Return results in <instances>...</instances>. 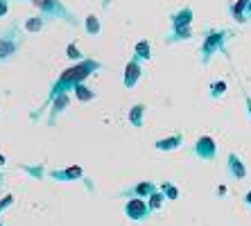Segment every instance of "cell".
Instances as JSON below:
<instances>
[{
	"instance_id": "6da1fadb",
	"label": "cell",
	"mask_w": 251,
	"mask_h": 226,
	"mask_svg": "<svg viewBox=\"0 0 251 226\" xmlns=\"http://www.w3.org/2000/svg\"><path fill=\"white\" fill-rule=\"evenodd\" d=\"M102 68H104V64H102L100 59H93V57H84L82 61H73V64H70L66 70H61V75L52 81V86H50V91H48V98L43 100L41 104H39V109L29 113V120L36 122L48 111L50 102H52L57 95L73 93V88H75L79 81H86L88 77L95 75V73H98V70H102Z\"/></svg>"
},
{
	"instance_id": "7a4b0ae2",
	"label": "cell",
	"mask_w": 251,
	"mask_h": 226,
	"mask_svg": "<svg viewBox=\"0 0 251 226\" xmlns=\"http://www.w3.org/2000/svg\"><path fill=\"white\" fill-rule=\"evenodd\" d=\"M233 34L235 32L228 27H206L199 46V64L208 66L217 54H226V43L233 39Z\"/></svg>"
},
{
	"instance_id": "3957f363",
	"label": "cell",
	"mask_w": 251,
	"mask_h": 226,
	"mask_svg": "<svg viewBox=\"0 0 251 226\" xmlns=\"http://www.w3.org/2000/svg\"><path fill=\"white\" fill-rule=\"evenodd\" d=\"M193 18H195L193 7H181V9L170 14V32L165 34V43L175 46V43H183V41L193 39V27H190Z\"/></svg>"
},
{
	"instance_id": "277c9868",
	"label": "cell",
	"mask_w": 251,
	"mask_h": 226,
	"mask_svg": "<svg viewBox=\"0 0 251 226\" xmlns=\"http://www.w3.org/2000/svg\"><path fill=\"white\" fill-rule=\"evenodd\" d=\"M32 5L36 7V12L46 16L48 21H61L68 27H79V18H77L75 12H70L68 7L61 2V0H29Z\"/></svg>"
},
{
	"instance_id": "5b68a950",
	"label": "cell",
	"mask_w": 251,
	"mask_h": 226,
	"mask_svg": "<svg viewBox=\"0 0 251 226\" xmlns=\"http://www.w3.org/2000/svg\"><path fill=\"white\" fill-rule=\"evenodd\" d=\"M23 43H25L23 32H21V27L16 23L9 25L7 29H2L0 32V64L12 61L18 54V50L23 48Z\"/></svg>"
},
{
	"instance_id": "8992f818",
	"label": "cell",
	"mask_w": 251,
	"mask_h": 226,
	"mask_svg": "<svg viewBox=\"0 0 251 226\" xmlns=\"http://www.w3.org/2000/svg\"><path fill=\"white\" fill-rule=\"evenodd\" d=\"M46 176L57 183H84L86 190H93V183L88 181L86 172L79 165H68V168H57V170H46Z\"/></svg>"
},
{
	"instance_id": "52a82bcc",
	"label": "cell",
	"mask_w": 251,
	"mask_h": 226,
	"mask_svg": "<svg viewBox=\"0 0 251 226\" xmlns=\"http://www.w3.org/2000/svg\"><path fill=\"white\" fill-rule=\"evenodd\" d=\"M190 154L201 163H213L217 158L215 138H213V136H199V138L195 140V145L190 147Z\"/></svg>"
},
{
	"instance_id": "ba28073f",
	"label": "cell",
	"mask_w": 251,
	"mask_h": 226,
	"mask_svg": "<svg viewBox=\"0 0 251 226\" xmlns=\"http://www.w3.org/2000/svg\"><path fill=\"white\" fill-rule=\"evenodd\" d=\"M123 215L127 217L129 222H134V224H143L145 220H150V215L152 210L147 208V201L140 197H129L123 206Z\"/></svg>"
},
{
	"instance_id": "9c48e42d",
	"label": "cell",
	"mask_w": 251,
	"mask_h": 226,
	"mask_svg": "<svg viewBox=\"0 0 251 226\" xmlns=\"http://www.w3.org/2000/svg\"><path fill=\"white\" fill-rule=\"evenodd\" d=\"M140 77H143V61L131 54L129 61L125 64V70H123V86L127 88V91H131V88L138 86Z\"/></svg>"
},
{
	"instance_id": "30bf717a",
	"label": "cell",
	"mask_w": 251,
	"mask_h": 226,
	"mask_svg": "<svg viewBox=\"0 0 251 226\" xmlns=\"http://www.w3.org/2000/svg\"><path fill=\"white\" fill-rule=\"evenodd\" d=\"M226 176L233 181L247 179V163L235 151H228V156H226Z\"/></svg>"
},
{
	"instance_id": "8fae6325",
	"label": "cell",
	"mask_w": 251,
	"mask_h": 226,
	"mask_svg": "<svg viewBox=\"0 0 251 226\" xmlns=\"http://www.w3.org/2000/svg\"><path fill=\"white\" fill-rule=\"evenodd\" d=\"M156 183L154 181H138V183H134V186L125 188V190H120V195L123 197H140V199H147L150 195H152L154 190H156Z\"/></svg>"
},
{
	"instance_id": "7c38bea8",
	"label": "cell",
	"mask_w": 251,
	"mask_h": 226,
	"mask_svg": "<svg viewBox=\"0 0 251 226\" xmlns=\"http://www.w3.org/2000/svg\"><path fill=\"white\" fill-rule=\"evenodd\" d=\"M183 143H186V138H183L181 131H175L172 136H165V138H158L156 143H154V150L156 151H176L181 150Z\"/></svg>"
},
{
	"instance_id": "4fadbf2b",
	"label": "cell",
	"mask_w": 251,
	"mask_h": 226,
	"mask_svg": "<svg viewBox=\"0 0 251 226\" xmlns=\"http://www.w3.org/2000/svg\"><path fill=\"white\" fill-rule=\"evenodd\" d=\"M68 106H70V93H61V95H57V98H54L52 102H50V106H48V109H50V116H48V125L52 127L54 120H57V118L61 116V113H64V111L68 109Z\"/></svg>"
},
{
	"instance_id": "5bb4252c",
	"label": "cell",
	"mask_w": 251,
	"mask_h": 226,
	"mask_svg": "<svg viewBox=\"0 0 251 226\" xmlns=\"http://www.w3.org/2000/svg\"><path fill=\"white\" fill-rule=\"evenodd\" d=\"M145 113H147V106L143 104V102H136L127 113L129 125H131L134 129H143V125H145Z\"/></svg>"
},
{
	"instance_id": "9a60e30c",
	"label": "cell",
	"mask_w": 251,
	"mask_h": 226,
	"mask_svg": "<svg viewBox=\"0 0 251 226\" xmlns=\"http://www.w3.org/2000/svg\"><path fill=\"white\" fill-rule=\"evenodd\" d=\"M48 23H50V21H48L46 16H41V14H36V16H29V18H25L23 29H25V32H27V34H36V32H43Z\"/></svg>"
},
{
	"instance_id": "2e32d148",
	"label": "cell",
	"mask_w": 251,
	"mask_h": 226,
	"mask_svg": "<svg viewBox=\"0 0 251 226\" xmlns=\"http://www.w3.org/2000/svg\"><path fill=\"white\" fill-rule=\"evenodd\" d=\"M73 93H75V98L82 102V104H88V102H93L95 98H98V91L91 86H86V81H79L75 88H73Z\"/></svg>"
},
{
	"instance_id": "e0dca14e",
	"label": "cell",
	"mask_w": 251,
	"mask_h": 226,
	"mask_svg": "<svg viewBox=\"0 0 251 226\" xmlns=\"http://www.w3.org/2000/svg\"><path fill=\"white\" fill-rule=\"evenodd\" d=\"M134 57H138L143 64H145V61H150V59H152V43H150L147 39L136 41V46H134Z\"/></svg>"
},
{
	"instance_id": "ac0fdd59",
	"label": "cell",
	"mask_w": 251,
	"mask_h": 226,
	"mask_svg": "<svg viewBox=\"0 0 251 226\" xmlns=\"http://www.w3.org/2000/svg\"><path fill=\"white\" fill-rule=\"evenodd\" d=\"M158 190L163 192L165 201H176V199H179V195H181L179 186H176V183H172V181H163V183L158 186Z\"/></svg>"
},
{
	"instance_id": "d6986e66",
	"label": "cell",
	"mask_w": 251,
	"mask_h": 226,
	"mask_svg": "<svg viewBox=\"0 0 251 226\" xmlns=\"http://www.w3.org/2000/svg\"><path fill=\"white\" fill-rule=\"evenodd\" d=\"M84 29H86L88 36H100V32H102V23H100V18L95 16V14H88V16L84 18Z\"/></svg>"
},
{
	"instance_id": "ffe728a7",
	"label": "cell",
	"mask_w": 251,
	"mask_h": 226,
	"mask_svg": "<svg viewBox=\"0 0 251 226\" xmlns=\"http://www.w3.org/2000/svg\"><path fill=\"white\" fill-rule=\"evenodd\" d=\"M226 91H228V84L224 79L213 81V84L208 86V98L210 100H222L224 95H226Z\"/></svg>"
},
{
	"instance_id": "44dd1931",
	"label": "cell",
	"mask_w": 251,
	"mask_h": 226,
	"mask_svg": "<svg viewBox=\"0 0 251 226\" xmlns=\"http://www.w3.org/2000/svg\"><path fill=\"white\" fill-rule=\"evenodd\" d=\"M163 206H165V197H163V192L156 188V190H154L152 195L147 197V208L152 210V213H158V210L163 208Z\"/></svg>"
},
{
	"instance_id": "7402d4cb",
	"label": "cell",
	"mask_w": 251,
	"mask_h": 226,
	"mask_svg": "<svg viewBox=\"0 0 251 226\" xmlns=\"http://www.w3.org/2000/svg\"><path fill=\"white\" fill-rule=\"evenodd\" d=\"M247 2H249V0H238V2H233V7H231V14H233V18L238 23H247V16H245Z\"/></svg>"
},
{
	"instance_id": "603a6c76",
	"label": "cell",
	"mask_w": 251,
	"mask_h": 226,
	"mask_svg": "<svg viewBox=\"0 0 251 226\" xmlns=\"http://www.w3.org/2000/svg\"><path fill=\"white\" fill-rule=\"evenodd\" d=\"M66 57H68L70 61H82L84 54H82V50H79L75 43H68V48H66Z\"/></svg>"
},
{
	"instance_id": "cb8c5ba5",
	"label": "cell",
	"mask_w": 251,
	"mask_h": 226,
	"mask_svg": "<svg viewBox=\"0 0 251 226\" xmlns=\"http://www.w3.org/2000/svg\"><path fill=\"white\" fill-rule=\"evenodd\" d=\"M14 201H16V197H14L12 192H7L5 197L0 199V213H5V210H9L14 206Z\"/></svg>"
},
{
	"instance_id": "d4e9b609",
	"label": "cell",
	"mask_w": 251,
	"mask_h": 226,
	"mask_svg": "<svg viewBox=\"0 0 251 226\" xmlns=\"http://www.w3.org/2000/svg\"><path fill=\"white\" fill-rule=\"evenodd\" d=\"M23 172H27V174H32L34 179H41V176H46V170L43 168H34V165H23Z\"/></svg>"
},
{
	"instance_id": "484cf974",
	"label": "cell",
	"mask_w": 251,
	"mask_h": 226,
	"mask_svg": "<svg viewBox=\"0 0 251 226\" xmlns=\"http://www.w3.org/2000/svg\"><path fill=\"white\" fill-rule=\"evenodd\" d=\"M9 14V0H0V18H5Z\"/></svg>"
},
{
	"instance_id": "4316f807",
	"label": "cell",
	"mask_w": 251,
	"mask_h": 226,
	"mask_svg": "<svg viewBox=\"0 0 251 226\" xmlns=\"http://www.w3.org/2000/svg\"><path fill=\"white\" fill-rule=\"evenodd\" d=\"M242 203H245V208L251 210V190L245 192V197H242Z\"/></svg>"
},
{
	"instance_id": "83f0119b",
	"label": "cell",
	"mask_w": 251,
	"mask_h": 226,
	"mask_svg": "<svg viewBox=\"0 0 251 226\" xmlns=\"http://www.w3.org/2000/svg\"><path fill=\"white\" fill-rule=\"evenodd\" d=\"M245 109H247V116H249V120H251V95L249 93H245Z\"/></svg>"
},
{
	"instance_id": "f1b7e54d",
	"label": "cell",
	"mask_w": 251,
	"mask_h": 226,
	"mask_svg": "<svg viewBox=\"0 0 251 226\" xmlns=\"http://www.w3.org/2000/svg\"><path fill=\"white\" fill-rule=\"evenodd\" d=\"M245 16H247V21H249V18H251V0H249V2H247V9H245Z\"/></svg>"
},
{
	"instance_id": "f546056e",
	"label": "cell",
	"mask_w": 251,
	"mask_h": 226,
	"mask_svg": "<svg viewBox=\"0 0 251 226\" xmlns=\"http://www.w3.org/2000/svg\"><path fill=\"white\" fill-rule=\"evenodd\" d=\"M111 7V0H102V9H109Z\"/></svg>"
},
{
	"instance_id": "4dcf8cb0",
	"label": "cell",
	"mask_w": 251,
	"mask_h": 226,
	"mask_svg": "<svg viewBox=\"0 0 251 226\" xmlns=\"http://www.w3.org/2000/svg\"><path fill=\"white\" fill-rule=\"evenodd\" d=\"M5 163H7V158H5V156H2V154H0V170L5 168Z\"/></svg>"
},
{
	"instance_id": "1f68e13d",
	"label": "cell",
	"mask_w": 251,
	"mask_h": 226,
	"mask_svg": "<svg viewBox=\"0 0 251 226\" xmlns=\"http://www.w3.org/2000/svg\"><path fill=\"white\" fill-rule=\"evenodd\" d=\"M2 181H5V176H2V170H0V186H2Z\"/></svg>"
},
{
	"instance_id": "d6a6232c",
	"label": "cell",
	"mask_w": 251,
	"mask_h": 226,
	"mask_svg": "<svg viewBox=\"0 0 251 226\" xmlns=\"http://www.w3.org/2000/svg\"><path fill=\"white\" fill-rule=\"evenodd\" d=\"M18 2H29V0H18Z\"/></svg>"
},
{
	"instance_id": "836d02e7",
	"label": "cell",
	"mask_w": 251,
	"mask_h": 226,
	"mask_svg": "<svg viewBox=\"0 0 251 226\" xmlns=\"http://www.w3.org/2000/svg\"><path fill=\"white\" fill-rule=\"evenodd\" d=\"M0 226H5V224H2V220H0Z\"/></svg>"
}]
</instances>
